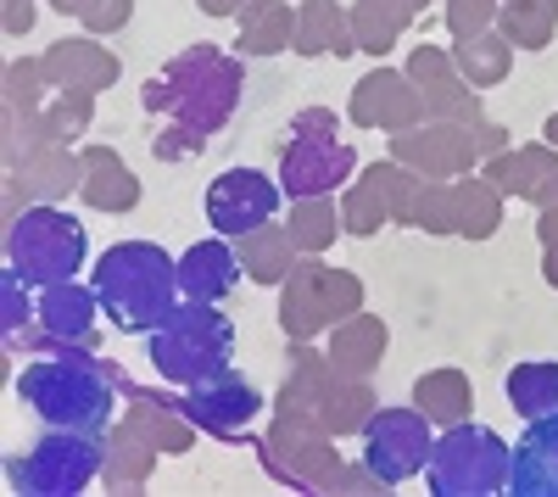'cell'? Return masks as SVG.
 <instances>
[{"mask_svg": "<svg viewBox=\"0 0 558 497\" xmlns=\"http://www.w3.org/2000/svg\"><path fill=\"white\" fill-rule=\"evenodd\" d=\"M241 84H246V68L235 57H223L218 45H196L162 68V78H151L140 89L151 118H168V129L157 134V157L162 162H179L207 146V134H218L229 123L241 101Z\"/></svg>", "mask_w": 558, "mask_h": 497, "instance_id": "obj_1", "label": "cell"}, {"mask_svg": "<svg viewBox=\"0 0 558 497\" xmlns=\"http://www.w3.org/2000/svg\"><path fill=\"white\" fill-rule=\"evenodd\" d=\"M134 391L118 364L96 357V347H62L51 357H34L17 375V397L51 425V431H84L101 436L112 425V397Z\"/></svg>", "mask_w": 558, "mask_h": 497, "instance_id": "obj_2", "label": "cell"}, {"mask_svg": "<svg viewBox=\"0 0 558 497\" xmlns=\"http://www.w3.org/2000/svg\"><path fill=\"white\" fill-rule=\"evenodd\" d=\"M96 296L101 313L123 336H151L179 307V263L151 241H118L96 263Z\"/></svg>", "mask_w": 558, "mask_h": 497, "instance_id": "obj_3", "label": "cell"}, {"mask_svg": "<svg viewBox=\"0 0 558 497\" xmlns=\"http://www.w3.org/2000/svg\"><path fill=\"white\" fill-rule=\"evenodd\" d=\"M235 357V325L218 313V302H191L184 296L168 319L151 330V364L173 386H196Z\"/></svg>", "mask_w": 558, "mask_h": 497, "instance_id": "obj_4", "label": "cell"}, {"mask_svg": "<svg viewBox=\"0 0 558 497\" xmlns=\"http://www.w3.org/2000/svg\"><path fill=\"white\" fill-rule=\"evenodd\" d=\"M336 134H341V123H336L330 107H307V112L291 118V146L279 157V191L291 202L336 196L352 179L357 157H352L347 141H336Z\"/></svg>", "mask_w": 558, "mask_h": 497, "instance_id": "obj_5", "label": "cell"}, {"mask_svg": "<svg viewBox=\"0 0 558 497\" xmlns=\"http://www.w3.org/2000/svg\"><path fill=\"white\" fill-rule=\"evenodd\" d=\"M84 223L62 207H23L12 218V230H7V268H17V275L28 286H62L73 280L78 268H84Z\"/></svg>", "mask_w": 558, "mask_h": 497, "instance_id": "obj_6", "label": "cell"}, {"mask_svg": "<svg viewBox=\"0 0 558 497\" xmlns=\"http://www.w3.org/2000/svg\"><path fill=\"white\" fill-rule=\"evenodd\" d=\"M425 475L436 497H497L508 492V447L497 431L458 420L430 441Z\"/></svg>", "mask_w": 558, "mask_h": 497, "instance_id": "obj_7", "label": "cell"}, {"mask_svg": "<svg viewBox=\"0 0 558 497\" xmlns=\"http://www.w3.org/2000/svg\"><path fill=\"white\" fill-rule=\"evenodd\" d=\"M363 307V286L357 275H347V268H330V263H296L286 275V296H279V325H286L291 341H307L318 330H336L341 319H352V313Z\"/></svg>", "mask_w": 558, "mask_h": 497, "instance_id": "obj_8", "label": "cell"}, {"mask_svg": "<svg viewBox=\"0 0 558 497\" xmlns=\"http://www.w3.org/2000/svg\"><path fill=\"white\" fill-rule=\"evenodd\" d=\"M101 470V441L84 431H51L39 436L23 459H12V486L23 497H73L96 481Z\"/></svg>", "mask_w": 558, "mask_h": 497, "instance_id": "obj_9", "label": "cell"}, {"mask_svg": "<svg viewBox=\"0 0 558 497\" xmlns=\"http://www.w3.org/2000/svg\"><path fill=\"white\" fill-rule=\"evenodd\" d=\"M430 459V420L418 409H380L363 425V475L375 486H402Z\"/></svg>", "mask_w": 558, "mask_h": 497, "instance_id": "obj_10", "label": "cell"}, {"mask_svg": "<svg viewBox=\"0 0 558 497\" xmlns=\"http://www.w3.org/2000/svg\"><path fill=\"white\" fill-rule=\"evenodd\" d=\"M173 402H179V414L191 420L196 431H207V436H241L257 420V409H263L257 386L241 380L235 369H218V375H207L196 386H184V397H173Z\"/></svg>", "mask_w": 558, "mask_h": 497, "instance_id": "obj_11", "label": "cell"}, {"mask_svg": "<svg viewBox=\"0 0 558 497\" xmlns=\"http://www.w3.org/2000/svg\"><path fill=\"white\" fill-rule=\"evenodd\" d=\"M279 196L286 191H279L274 179H263L257 168H229L207 191V223L218 235H252V230H263V223H274Z\"/></svg>", "mask_w": 558, "mask_h": 497, "instance_id": "obj_12", "label": "cell"}, {"mask_svg": "<svg viewBox=\"0 0 558 497\" xmlns=\"http://www.w3.org/2000/svg\"><path fill=\"white\" fill-rule=\"evenodd\" d=\"M96 313H101V296H96V286H73V280H62V286H45V296H39V313H34V347H45V352H62V347H96Z\"/></svg>", "mask_w": 558, "mask_h": 497, "instance_id": "obj_13", "label": "cell"}, {"mask_svg": "<svg viewBox=\"0 0 558 497\" xmlns=\"http://www.w3.org/2000/svg\"><path fill=\"white\" fill-rule=\"evenodd\" d=\"M486 129V123H481ZM481 129L470 134V123H441V129H402L391 141L397 162L425 168V179H447V173H470L481 157Z\"/></svg>", "mask_w": 558, "mask_h": 497, "instance_id": "obj_14", "label": "cell"}, {"mask_svg": "<svg viewBox=\"0 0 558 497\" xmlns=\"http://www.w3.org/2000/svg\"><path fill=\"white\" fill-rule=\"evenodd\" d=\"M418 118H425V96L413 89V78L408 73H368L363 84H357V96H352V123H363V129H391V134H402V129H413Z\"/></svg>", "mask_w": 558, "mask_h": 497, "instance_id": "obj_15", "label": "cell"}, {"mask_svg": "<svg viewBox=\"0 0 558 497\" xmlns=\"http://www.w3.org/2000/svg\"><path fill=\"white\" fill-rule=\"evenodd\" d=\"M508 492L514 497H558V409L531 420L520 447L508 453Z\"/></svg>", "mask_w": 558, "mask_h": 497, "instance_id": "obj_16", "label": "cell"}, {"mask_svg": "<svg viewBox=\"0 0 558 497\" xmlns=\"http://www.w3.org/2000/svg\"><path fill=\"white\" fill-rule=\"evenodd\" d=\"M408 191H413V179L397 168V162H386V168H368L357 185L347 191V207H341V223L352 235H375L386 218H402V202H408Z\"/></svg>", "mask_w": 558, "mask_h": 497, "instance_id": "obj_17", "label": "cell"}, {"mask_svg": "<svg viewBox=\"0 0 558 497\" xmlns=\"http://www.w3.org/2000/svg\"><path fill=\"white\" fill-rule=\"evenodd\" d=\"M39 73L51 89H84V96H96V89L118 84V57L101 51V45H89V39H62L39 57Z\"/></svg>", "mask_w": 558, "mask_h": 497, "instance_id": "obj_18", "label": "cell"}, {"mask_svg": "<svg viewBox=\"0 0 558 497\" xmlns=\"http://www.w3.org/2000/svg\"><path fill=\"white\" fill-rule=\"evenodd\" d=\"M486 179L502 196H525V202H547L558 196V151L553 146H525V151H497L486 162Z\"/></svg>", "mask_w": 558, "mask_h": 497, "instance_id": "obj_19", "label": "cell"}, {"mask_svg": "<svg viewBox=\"0 0 558 497\" xmlns=\"http://www.w3.org/2000/svg\"><path fill=\"white\" fill-rule=\"evenodd\" d=\"M408 78L425 84L418 96H425V112H441L452 123H481V101L463 96V78H452V62L441 51H430V45H418L413 62H408Z\"/></svg>", "mask_w": 558, "mask_h": 497, "instance_id": "obj_20", "label": "cell"}, {"mask_svg": "<svg viewBox=\"0 0 558 497\" xmlns=\"http://www.w3.org/2000/svg\"><path fill=\"white\" fill-rule=\"evenodd\" d=\"M241 286V252H229L223 241H196L179 257V291L191 302H223Z\"/></svg>", "mask_w": 558, "mask_h": 497, "instance_id": "obj_21", "label": "cell"}, {"mask_svg": "<svg viewBox=\"0 0 558 497\" xmlns=\"http://www.w3.org/2000/svg\"><path fill=\"white\" fill-rule=\"evenodd\" d=\"M330 369L336 375H352V380H363L368 369H380V357H386V325L375 319V313H352V319H341L336 330H330Z\"/></svg>", "mask_w": 558, "mask_h": 497, "instance_id": "obj_22", "label": "cell"}, {"mask_svg": "<svg viewBox=\"0 0 558 497\" xmlns=\"http://www.w3.org/2000/svg\"><path fill=\"white\" fill-rule=\"evenodd\" d=\"M78 162H84V185H78V196L96 207V213H129V207L140 202V179L129 173V162H123L118 151L89 146Z\"/></svg>", "mask_w": 558, "mask_h": 497, "instance_id": "obj_23", "label": "cell"}, {"mask_svg": "<svg viewBox=\"0 0 558 497\" xmlns=\"http://www.w3.org/2000/svg\"><path fill=\"white\" fill-rule=\"evenodd\" d=\"M313 414H318V425L330 431V436L363 431L368 414H375V391H368L363 380H352V375H336V369H330V375H324V386H318Z\"/></svg>", "mask_w": 558, "mask_h": 497, "instance_id": "obj_24", "label": "cell"}, {"mask_svg": "<svg viewBox=\"0 0 558 497\" xmlns=\"http://www.w3.org/2000/svg\"><path fill=\"white\" fill-rule=\"evenodd\" d=\"M296 51L302 57H324V51H357L352 45V17L336 7V0H307V7L296 12Z\"/></svg>", "mask_w": 558, "mask_h": 497, "instance_id": "obj_25", "label": "cell"}, {"mask_svg": "<svg viewBox=\"0 0 558 497\" xmlns=\"http://www.w3.org/2000/svg\"><path fill=\"white\" fill-rule=\"evenodd\" d=\"M296 39V12L286 0H246L241 7V45L252 57H274Z\"/></svg>", "mask_w": 558, "mask_h": 497, "instance_id": "obj_26", "label": "cell"}, {"mask_svg": "<svg viewBox=\"0 0 558 497\" xmlns=\"http://www.w3.org/2000/svg\"><path fill=\"white\" fill-rule=\"evenodd\" d=\"M291 252H296V241H291V230H279V223H263V230L241 235V268L257 286H286V275L296 268Z\"/></svg>", "mask_w": 558, "mask_h": 497, "instance_id": "obj_27", "label": "cell"}, {"mask_svg": "<svg viewBox=\"0 0 558 497\" xmlns=\"http://www.w3.org/2000/svg\"><path fill=\"white\" fill-rule=\"evenodd\" d=\"M497 223H502V191L492 179H463V185H452V230L458 235L486 241V235H497Z\"/></svg>", "mask_w": 558, "mask_h": 497, "instance_id": "obj_28", "label": "cell"}, {"mask_svg": "<svg viewBox=\"0 0 558 497\" xmlns=\"http://www.w3.org/2000/svg\"><path fill=\"white\" fill-rule=\"evenodd\" d=\"M413 402H418V414H425L430 425H458V420H470V380H463L458 369H436V375H418L413 380Z\"/></svg>", "mask_w": 558, "mask_h": 497, "instance_id": "obj_29", "label": "cell"}, {"mask_svg": "<svg viewBox=\"0 0 558 497\" xmlns=\"http://www.w3.org/2000/svg\"><path fill=\"white\" fill-rule=\"evenodd\" d=\"M508 402H514V414L525 420H542L558 409V364L547 357H525V364L508 369Z\"/></svg>", "mask_w": 558, "mask_h": 497, "instance_id": "obj_30", "label": "cell"}, {"mask_svg": "<svg viewBox=\"0 0 558 497\" xmlns=\"http://www.w3.org/2000/svg\"><path fill=\"white\" fill-rule=\"evenodd\" d=\"M17 185H23V191H34V196H62V191H78V185H84V162H73V157H68V146H51V141H45V151L23 157Z\"/></svg>", "mask_w": 558, "mask_h": 497, "instance_id": "obj_31", "label": "cell"}, {"mask_svg": "<svg viewBox=\"0 0 558 497\" xmlns=\"http://www.w3.org/2000/svg\"><path fill=\"white\" fill-rule=\"evenodd\" d=\"M502 39L508 45H525V51H542L558 28V0H502L497 7Z\"/></svg>", "mask_w": 558, "mask_h": 497, "instance_id": "obj_32", "label": "cell"}, {"mask_svg": "<svg viewBox=\"0 0 558 497\" xmlns=\"http://www.w3.org/2000/svg\"><path fill=\"white\" fill-rule=\"evenodd\" d=\"M413 12L402 7V0H357V12H352V45L357 51H391L397 45V34H402V23H408Z\"/></svg>", "mask_w": 558, "mask_h": 497, "instance_id": "obj_33", "label": "cell"}, {"mask_svg": "<svg viewBox=\"0 0 558 497\" xmlns=\"http://www.w3.org/2000/svg\"><path fill=\"white\" fill-rule=\"evenodd\" d=\"M402 223H418L430 235H458L452 230V185H441V179H413V191L402 202Z\"/></svg>", "mask_w": 558, "mask_h": 497, "instance_id": "obj_34", "label": "cell"}, {"mask_svg": "<svg viewBox=\"0 0 558 497\" xmlns=\"http://www.w3.org/2000/svg\"><path fill=\"white\" fill-rule=\"evenodd\" d=\"M286 230H291V241H296L302 252H324V246L336 241V230H347V223H341V213H336L330 196H313V202H296V207H291Z\"/></svg>", "mask_w": 558, "mask_h": 497, "instance_id": "obj_35", "label": "cell"}, {"mask_svg": "<svg viewBox=\"0 0 558 497\" xmlns=\"http://www.w3.org/2000/svg\"><path fill=\"white\" fill-rule=\"evenodd\" d=\"M508 51H514V45H508L502 34H475V39H458V73L470 78V84H497L502 73H508Z\"/></svg>", "mask_w": 558, "mask_h": 497, "instance_id": "obj_36", "label": "cell"}, {"mask_svg": "<svg viewBox=\"0 0 558 497\" xmlns=\"http://www.w3.org/2000/svg\"><path fill=\"white\" fill-rule=\"evenodd\" d=\"M34 302H28V280L17 275V268H7V280H0V325H7V341H17L34 319Z\"/></svg>", "mask_w": 558, "mask_h": 497, "instance_id": "obj_37", "label": "cell"}, {"mask_svg": "<svg viewBox=\"0 0 558 497\" xmlns=\"http://www.w3.org/2000/svg\"><path fill=\"white\" fill-rule=\"evenodd\" d=\"M497 7H502V0H447V28H452V39H475V34L497 17Z\"/></svg>", "mask_w": 558, "mask_h": 497, "instance_id": "obj_38", "label": "cell"}, {"mask_svg": "<svg viewBox=\"0 0 558 497\" xmlns=\"http://www.w3.org/2000/svg\"><path fill=\"white\" fill-rule=\"evenodd\" d=\"M129 12H134V0H89V7H84L78 17H84V28H89V34H107V28H123V23H129Z\"/></svg>", "mask_w": 558, "mask_h": 497, "instance_id": "obj_39", "label": "cell"}, {"mask_svg": "<svg viewBox=\"0 0 558 497\" xmlns=\"http://www.w3.org/2000/svg\"><path fill=\"white\" fill-rule=\"evenodd\" d=\"M28 23H34L28 0H7V34H28Z\"/></svg>", "mask_w": 558, "mask_h": 497, "instance_id": "obj_40", "label": "cell"}, {"mask_svg": "<svg viewBox=\"0 0 558 497\" xmlns=\"http://www.w3.org/2000/svg\"><path fill=\"white\" fill-rule=\"evenodd\" d=\"M536 230H542V246H558V196L542 202V223H536Z\"/></svg>", "mask_w": 558, "mask_h": 497, "instance_id": "obj_41", "label": "cell"}, {"mask_svg": "<svg viewBox=\"0 0 558 497\" xmlns=\"http://www.w3.org/2000/svg\"><path fill=\"white\" fill-rule=\"evenodd\" d=\"M202 12H213V17H229V12H241V0H196Z\"/></svg>", "mask_w": 558, "mask_h": 497, "instance_id": "obj_42", "label": "cell"}, {"mask_svg": "<svg viewBox=\"0 0 558 497\" xmlns=\"http://www.w3.org/2000/svg\"><path fill=\"white\" fill-rule=\"evenodd\" d=\"M51 7H57V12H73V17H78V12L89 7V0H51Z\"/></svg>", "mask_w": 558, "mask_h": 497, "instance_id": "obj_43", "label": "cell"}, {"mask_svg": "<svg viewBox=\"0 0 558 497\" xmlns=\"http://www.w3.org/2000/svg\"><path fill=\"white\" fill-rule=\"evenodd\" d=\"M547 280L558 286V246H547Z\"/></svg>", "mask_w": 558, "mask_h": 497, "instance_id": "obj_44", "label": "cell"}, {"mask_svg": "<svg viewBox=\"0 0 558 497\" xmlns=\"http://www.w3.org/2000/svg\"><path fill=\"white\" fill-rule=\"evenodd\" d=\"M547 146H553V151H558V112H553V118H547Z\"/></svg>", "mask_w": 558, "mask_h": 497, "instance_id": "obj_45", "label": "cell"}]
</instances>
